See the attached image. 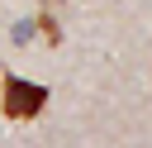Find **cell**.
Here are the masks:
<instances>
[{
  "label": "cell",
  "instance_id": "obj_1",
  "mask_svg": "<svg viewBox=\"0 0 152 148\" xmlns=\"http://www.w3.org/2000/svg\"><path fill=\"white\" fill-rule=\"evenodd\" d=\"M48 105V86H38V81H24V76H5V86H0V110L10 115V119H33L38 110Z\"/></svg>",
  "mask_w": 152,
  "mask_h": 148
}]
</instances>
